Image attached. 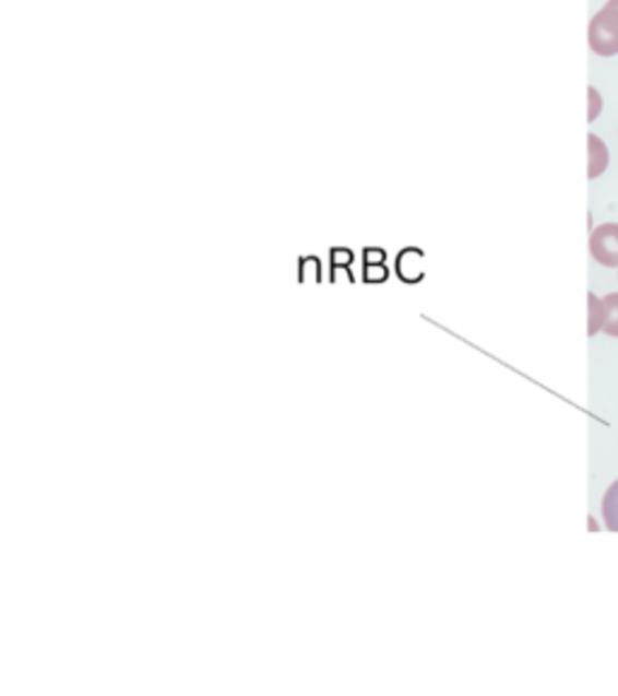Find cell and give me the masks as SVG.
<instances>
[{"label":"cell","instance_id":"obj_1","mask_svg":"<svg viewBox=\"0 0 618 696\" xmlns=\"http://www.w3.org/2000/svg\"><path fill=\"white\" fill-rule=\"evenodd\" d=\"M590 49L597 56L618 54V10L604 5L590 22Z\"/></svg>","mask_w":618,"mask_h":696},{"label":"cell","instance_id":"obj_2","mask_svg":"<svg viewBox=\"0 0 618 696\" xmlns=\"http://www.w3.org/2000/svg\"><path fill=\"white\" fill-rule=\"evenodd\" d=\"M590 252L602 267H618V223L602 225L592 233Z\"/></svg>","mask_w":618,"mask_h":696},{"label":"cell","instance_id":"obj_3","mask_svg":"<svg viewBox=\"0 0 618 696\" xmlns=\"http://www.w3.org/2000/svg\"><path fill=\"white\" fill-rule=\"evenodd\" d=\"M587 145H590V179H594L604 173L606 165H609V151H606V145L599 135L594 133H590Z\"/></svg>","mask_w":618,"mask_h":696},{"label":"cell","instance_id":"obj_4","mask_svg":"<svg viewBox=\"0 0 618 696\" xmlns=\"http://www.w3.org/2000/svg\"><path fill=\"white\" fill-rule=\"evenodd\" d=\"M420 252L418 249H404V255L399 257V273L404 281H418L420 279Z\"/></svg>","mask_w":618,"mask_h":696},{"label":"cell","instance_id":"obj_5","mask_svg":"<svg viewBox=\"0 0 618 696\" xmlns=\"http://www.w3.org/2000/svg\"><path fill=\"white\" fill-rule=\"evenodd\" d=\"M602 512H604L606 528H609L611 532H618V482H614L609 491H606Z\"/></svg>","mask_w":618,"mask_h":696},{"label":"cell","instance_id":"obj_6","mask_svg":"<svg viewBox=\"0 0 618 696\" xmlns=\"http://www.w3.org/2000/svg\"><path fill=\"white\" fill-rule=\"evenodd\" d=\"M602 300H604V312H606L602 332H606L609 337H618V293H609Z\"/></svg>","mask_w":618,"mask_h":696},{"label":"cell","instance_id":"obj_7","mask_svg":"<svg viewBox=\"0 0 618 696\" xmlns=\"http://www.w3.org/2000/svg\"><path fill=\"white\" fill-rule=\"evenodd\" d=\"M604 319H606V312H604V300L597 298V295L590 293V337H594L599 332V329H604Z\"/></svg>","mask_w":618,"mask_h":696},{"label":"cell","instance_id":"obj_8","mask_svg":"<svg viewBox=\"0 0 618 696\" xmlns=\"http://www.w3.org/2000/svg\"><path fill=\"white\" fill-rule=\"evenodd\" d=\"M387 279V267L384 264H368V269H365V281H384Z\"/></svg>","mask_w":618,"mask_h":696},{"label":"cell","instance_id":"obj_9","mask_svg":"<svg viewBox=\"0 0 618 696\" xmlns=\"http://www.w3.org/2000/svg\"><path fill=\"white\" fill-rule=\"evenodd\" d=\"M365 264H384L382 249H368V252H365Z\"/></svg>","mask_w":618,"mask_h":696},{"label":"cell","instance_id":"obj_10","mask_svg":"<svg viewBox=\"0 0 618 696\" xmlns=\"http://www.w3.org/2000/svg\"><path fill=\"white\" fill-rule=\"evenodd\" d=\"M350 259H353V257H350V252H343V249H338V252L334 255V261H336V264H350Z\"/></svg>","mask_w":618,"mask_h":696},{"label":"cell","instance_id":"obj_11","mask_svg":"<svg viewBox=\"0 0 618 696\" xmlns=\"http://www.w3.org/2000/svg\"><path fill=\"white\" fill-rule=\"evenodd\" d=\"M606 5H611L614 10H618V0H609V3H606Z\"/></svg>","mask_w":618,"mask_h":696}]
</instances>
